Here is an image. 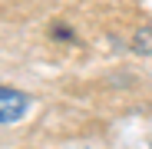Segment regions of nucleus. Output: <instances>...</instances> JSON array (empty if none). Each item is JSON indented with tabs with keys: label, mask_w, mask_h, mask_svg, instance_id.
Returning a JSON list of instances; mask_svg holds the SVG:
<instances>
[{
	"label": "nucleus",
	"mask_w": 152,
	"mask_h": 149,
	"mask_svg": "<svg viewBox=\"0 0 152 149\" xmlns=\"http://www.w3.org/2000/svg\"><path fill=\"white\" fill-rule=\"evenodd\" d=\"M27 109H30V96L27 93H20L13 86H0V126L17 123Z\"/></svg>",
	"instance_id": "1"
}]
</instances>
